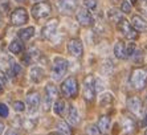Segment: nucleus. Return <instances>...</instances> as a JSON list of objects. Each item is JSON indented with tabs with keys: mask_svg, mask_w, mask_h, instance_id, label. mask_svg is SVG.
Returning a JSON list of instances; mask_svg holds the SVG:
<instances>
[{
	"mask_svg": "<svg viewBox=\"0 0 147 135\" xmlns=\"http://www.w3.org/2000/svg\"><path fill=\"white\" fill-rule=\"evenodd\" d=\"M13 109L16 110V111H19V113L24 111V110H25L24 102H21V101H16V102H13Z\"/></svg>",
	"mask_w": 147,
	"mask_h": 135,
	"instance_id": "32",
	"label": "nucleus"
},
{
	"mask_svg": "<svg viewBox=\"0 0 147 135\" xmlns=\"http://www.w3.org/2000/svg\"><path fill=\"white\" fill-rule=\"evenodd\" d=\"M84 7L86 9L93 11L97 8V0H84Z\"/></svg>",
	"mask_w": 147,
	"mask_h": 135,
	"instance_id": "29",
	"label": "nucleus"
},
{
	"mask_svg": "<svg viewBox=\"0 0 147 135\" xmlns=\"http://www.w3.org/2000/svg\"><path fill=\"white\" fill-rule=\"evenodd\" d=\"M131 25L138 32H146L147 30V20L140 15H134L131 19Z\"/></svg>",
	"mask_w": 147,
	"mask_h": 135,
	"instance_id": "15",
	"label": "nucleus"
},
{
	"mask_svg": "<svg viewBox=\"0 0 147 135\" xmlns=\"http://www.w3.org/2000/svg\"><path fill=\"white\" fill-rule=\"evenodd\" d=\"M0 21H1V15H0Z\"/></svg>",
	"mask_w": 147,
	"mask_h": 135,
	"instance_id": "45",
	"label": "nucleus"
},
{
	"mask_svg": "<svg viewBox=\"0 0 147 135\" xmlns=\"http://www.w3.org/2000/svg\"><path fill=\"white\" fill-rule=\"evenodd\" d=\"M44 76H45V73L40 66H33L31 69V72H29V77H31V80L34 84H38V82L42 81V80H44Z\"/></svg>",
	"mask_w": 147,
	"mask_h": 135,
	"instance_id": "19",
	"label": "nucleus"
},
{
	"mask_svg": "<svg viewBox=\"0 0 147 135\" xmlns=\"http://www.w3.org/2000/svg\"><path fill=\"white\" fill-rule=\"evenodd\" d=\"M52 12V7L49 1H40V3H36L32 7V16L36 19V20H42L45 17H48Z\"/></svg>",
	"mask_w": 147,
	"mask_h": 135,
	"instance_id": "4",
	"label": "nucleus"
},
{
	"mask_svg": "<svg viewBox=\"0 0 147 135\" xmlns=\"http://www.w3.org/2000/svg\"><path fill=\"white\" fill-rule=\"evenodd\" d=\"M127 109L134 115H140V113L143 110V105H142L140 98L137 97V95H131V97L127 98Z\"/></svg>",
	"mask_w": 147,
	"mask_h": 135,
	"instance_id": "12",
	"label": "nucleus"
},
{
	"mask_svg": "<svg viewBox=\"0 0 147 135\" xmlns=\"http://www.w3.org/2000/svg\"><path fill=\"white\" fill-rule=\"evenodd\" d=\"M78 89H80L78 81L73 76L64 80V82L61 84V93L66 98H76L77 94H78Z\"/></svg>",
	"mask_w": 147,
	"mask_h": 135,
	"instance_id": "2",
	"label": "nucleus"
},
{
	"mask_svg": "<svg viewBox=\"0 0 147 135\" xmlns=\"http://www.w3.org/2000/svg\"><path fill=\"white\" fill-rule=\"evenodd\" d=\"M8 49H9L11 53L19 54V53H21V52H23L24 45H23L21 40H12V41H11V44H9V47H8Z\"/></svg>",
	"mask_w": 147,
	"mask_h": 135,
	"instance_id": "23",
	"label": "nucleus"
},
{
	"mask_svg": "<svg viewBox=\"0 0 147 135\" xmlns=\"http://www.w3.org/2000/svg\"><path fill=\"white\" fill-rule=\"evenodd\" d=\"M57 95H58V90H57V88H56V85L49 82V84L45 86V97H44V109L45 110H49V107L53 105V102H55V99L57 98Z\"/></svg>",
	"mask_w": 147,
	"mask_h": 135,
	"instance_id": "6",
	"label": "nucleus"
},
{
	"mask_svg": "<svg viewBox=\"0 0 147 135\" xmlns=\"http://www.w3.org/2000/svg\"><path fill=\"white\" fill-rule=\"evenodd\" d=\"M110 123H111V121H110L109 115H102L97 121V127L99 128V131L102 132V134H106L110 128Z\"/></svg>",
	"mask_w": 147,
	"mask_h": 135,
	"instance_id": "18",
	"label": "nucleus"
},
{
	"mask_svg": "<svg viewBox=\"0 0 147 135\" xmlns=\"http://www.w3.org/2000/svg\"><path fill=\"white\" fill-rule=\"evenodd\" d=\"M68 106V113H66V118H68L69 125L77 126L80 123V114L77 111V109L73 105H66Z\"/></svg>",
	"mask_w": 147,
	"mask_h": 135,
	"instance_id": "16",
	"label": "nucleus"
},
{
	"mask_svg": "<svg viewBox=\"0 0 147 135\" xmlns=\"http://www.w3.org/2000/svg\"><path fill=\"white\" fill-rule=\"evenodd\" d=\"M57 27H58V19H52V20H49L48 23L44 25L42 30H41V37L47 38V40L52 38V36L56 33Z\"/></svg>",
	"mask_w": 147,
	"mask_h": 135,
	"instance_id": "13",
	"label": "nucleus"
},
{
	"mask_svg": "<svg viewBox=\"0 0 147 135\" xmlns=\"http://www.w3.org/2000/svg\"><path fill=\"white\" fill-rule=\"evenodd\" d=\"M68 61L64 57H56L53 60V66H52V78L55 81H60L68 70Z\"/></svg>",
	"mask_w": 147,
	"mask_h": 135,
	"instance_id": "3",
	"label": "nucleus"
},
{
	"mask_svg": "<svg viewBox=\"0 0 147 135\" xmlns=\"http://www.w3.org/2000/svg\"><path fill=\"white\" fill-rule=\"evenodd\" d=\"M130 84L135 90H143L147 86V68H137L131 72Z\"/></svg>",
	"mask_w": 147,
	"mask_h": 135,
	"instance_id": "1",
	"label": "nucleus"
},
{
	"mask_svg": "<svg viewBox=\"0 0 147 135\" xmlns=\"http://www.w3.org/2000/svg\"><path fill=\"white\" fill-rule=\"evenodd\" d=\"M114 54L117 58L119 60H126L127 58V52H126V44L123 41H118L114 45Z\"/></svg>",
	"mask_w": 147,
	"mask_h": 135,
	"instance_id": "17",
	"label": "nucleus"
},
{
	"mask_svg": "<svg viewBox=\"0 0 147 135\" xmlns=\"http://www.w3.org/2000/svg\"><path fill=\"white\" fill-rule=\"evenodd\" d=\"M135 122H134V119L131 118V117H127V115H125L122 118V127H123V131L127 132V134H131V132L135 130Z\"/></svg>",
	"mask_w": 147,
	"mask_h": 135,
	"instance_id": "20",
	"label": "nucleus"
},
{
	"mask_svg": "<svg viewBox=\"0 0 147 135\" xmlns=\"http://www.w3.org/2000/svg\"><path fill=\"white\" fill-rule=\"evenodd\" d=\"M28 21V12L24 8H16V9L11 14V24L12 25H24Z\"/></svg>",
	"mask_w": 147,
	"mask_h": 135,
	"instance_id": "8",
	"label": "nucleus"
},
{
	"mask_svg": "<svg viewBox=\"0 0 147 135\" xmlns=\"http://www.w3.org/2000/svg\"><path fill=\"white\" fill-rule=\"evenodd\" d=\"M121 11H122L123 14H130L131 12V4H130V1H122L121 3Z\"/></svg>",
	"mask_w": 147,
	"mask_h": 135,
	"instance_id": "30",
	"label": "nucleus"
},
{
	"mask_svg": "<svg viewBox=\"0 0 147 135\" xmlns=\"http://www.w3.org/2000/svg\"><path fill=\"white\" fill-rule=\"evenodd\" d=\"M68 52L73 57H81L84 53V45L80 38H72L68 43Z\"/></svg>",
	"mask_w": 147,
	"mask_h": 135,
	"instance_id": "11",
	"label": "nucleus"
},
{
	"mask_svg": "<svg viewBox=\"0 0 147 135\" xmlns=\"http://www.w3.org/2000/svg\"><path fill=\"white\" fill-rule=\"evenodd\" d=\"M134 51H135V45L133 44V43H130V44L126 47V52H127V57H131V54L134 53Z\"/></svg>",
	"mask_w": 147,
	"mask_h": 135,
	"instance_id": "35",
	"label": "nucleus"
},
{
	"mask_svg": "<svg viewBox=\"0 0 147 135\" xmlns=\"http://www.w3.org/2000/svg\"><path fill=\"white\" fill-rule=\"evenodd\" d=\"M57 130L61 135H72V127L66 122H57Z\"/></svg>",
	"mask_w": 147,
	"mask_h": 135,
	"instance_id": "24",
	"label": "nucleus"
},
{
	"mask_svg": "<svg viewBox=\"0 0 147 135\" xmlns=\"http://www.w3.org/2000/svg\"><path fill=\"white\" fill-rule=\"evenodd\" d=\"M77 21H78L80 25L82 27H92L93 24H94V19H93V15L89 9H86V8H82L77 12Z\"/></svg>",
	"mask_w": 147,
	"mask_h": 135,
	"instance_id": "9",
	"label": "nucleus"
},
{
	"mask_svg": "<svg viewBox=\"0 0 147 135\" xmlns=\"http://www.w3.org/2000/svg\"><path fill=\"white\" fill-rule=\"evenodd\" d=\"M137 1H138V0H130V3H131V4H135Z\"/></svg>",
	"mask_w": 147,
	"mask_h": 135,
	"instance_id": "42",
	"label": "nucleus"
},
{
	"mask_svg": "<svg viewBox=\"0 0 147 135\" xmlns=\"http://www.w3.org/2000/svg\"><path fill=\"white\" fill-rule=\"evenodd\" d=\"M86 134L88 135H102V132L99 131V128L97 125H89L86 127Z\"/></svg>",
	"mask_w": 147,
	"mask_h": 135,
	"instance_id": "28",
	"label": "nucleus"
},
{
	"mask_svg": "<svg viewBox=\"0 0 147 135\" xmlns=\"http://www.w3.org/2000/svg\"><path fill=\"white\" fill-rule=\"evenodd\" d=\"M143 125H144V126H147V113H146V115H144V119H143Z\"/></svg>",
	"mask_w": 147,
	"mask_h": 135,
	"instance_id": "39",
	"label": "nucleus"
},
{
	"mask_svg": "<svg viewBox=\"0 0 147 135\" xmlns=\"http://www.w3.org/2000/svg\"><path fill=\"white\" fill-rule=\"evenodd\" d=\"M1 91H3V84L0 82V93H1Z\"/></svg>",
	"mask_w": 147,
	"mask_h": 135,
	"instance_id": "41",
	"label": "nucleus"
},
{
	"mask_svg": "<svg viewBox=\"0 0 147 135\" xmlns=\"http://www.w3.org/2000/svg\"><path fill=\"white\" fill-rule=\"evenodd\" d=\"M5 81H7V77H5V74H4L3 72L0 70V82H1V84H5Z\"/></svg>",
	"mask_w": 147,
	"mask_h": 135,
	"instance_id": "37",
	"label": "nucleus"
},
{
	"mask_svg": "<svg viewBox=\"0 0 147 135\" xmlns=\"http://www.w3.org/2000/svg\"><path fill=\"white\" fill-rule=\"evenodd\" d=\"M107 17H109V20H111V21H119L121 12L118 9H111L107 12Z\"/></svg>",
	"mask_w": 147,
	"mask_h": 135,
	"instance_id": "27",
	"label": "nucleus"
},
{
	"mask_svg": "<svg viewBox=\"0 0 147 135\" xmlns=\"http://www.w3.org/2000/svg\"><path fill=\"white\" fill-rule=\"evenodd\" d=\"M96 86H94V77L88 76L84 81V98L88 102H92L96 97Z\"/></svg>",
	"mask_w": 147,
	"mask_h": 135,
	"instance_id": "7",
	"label": "nucleus"
},
{
	"mask_svg": "<svg viewBox=\"0 0 147 135\" xmlns=\"http://www.w3.org/2000/svg\"><path fill=\"white\" fill-rule=\"evenodd\" d=\"M3 131H4V125L1 123V122H0V135L3 134Z\"/></svg>",
	"mask_w": 147,
	"mask_h": 135,
	"instance_id": "38",
	"label": "nucleus"
},
{
	"mask_svg": "<svg viewBox=\"0 0 147 135\" xmlns=\"http://www.w3.org/2000/svg\"><path fill=\"white\" fill-rule=\"evenodd\" d=\"M8 73H9V76H12V77H16L17 74H20L21 73V66L19 64H16V62H12L11 66H9Z\"/></svg>",
	"mask_w": 147,
	"mask_h": 135,
	"instance_id": "26",
	"label": "nucleus"
},
{
	"mask_svg": "<svg viewBox=\"0 0 147 135\" xmlns=\"http://www.w3.org/2000/svg\"><path fill=\"white\" fill-rule=\"evenodd\" d=\"M23 127H24L25 130H32V128L34 127V122L31 121V119H24V121H23Z\"/></svg>",
	"mask_w": 147,
	"mask_h": 135,
	"instance_id": "34",
	"label": "nucleus"
},
{
	"mask_svg": "<svg viewBox=\"0 0 147 135\" xmlns=\"http://www.w3.org/2000/svg\"><path fill=\"white\" fill-rule=\"evenodd\" d=\"M15 1H17V3H23L24 0H15Z\"/></svg>",
	"mask_w": 147,
	"mask_h": 135,
	"instance_id": "43",
	"label": "nucleus"
},
{
	"mask_svg": "<svg viewBox=\"0 0 147 135\" xmlns=\"http://www.w3.org/2000/svg\"><path fill=\"white\" fill-rule=\"evenodd\" d=\"M27 106H28V111L33 114L38 110L40 106V95L37 91H29L27 94Z\"/></svg>",
	"mask_w": 147,
	"mask_h": 135,
	"instance_id": "10",
	"label": "nucleus"
},
{
	"mask_svg": "<svg viewBox=\"0 0 147 135\" xmlns=\"http://www.w3.org/2000/svg\"><path fill=\"white\" fill-rule=\"evenodd\" d=\"M78 0H58V7L64 14H72L77 8Z\"/></svg>",
	"mask_w": 147,
	"mask_h": 135,
	"instance_id": "14",
	"label": "nucleus"
},
{
	"mask_svg": "<svg viewBox=\"0 0 147 135\" xmlns=\"http://www.w3.org/2000/svg\"><path fill=\"white\" fill-rule=\"evenodd\" d=\"M118 30L129 40H137L138 38V30L134 29V27L129 23V20H126L125 17H121L118 21Z\"/></svg>",
	"mask_w": 147,
	"mask_h": 135,
	"instance_id": "5",
	"label": "nucleus"
},
{
	"mask_svg": "<svg viewBox=\"0 0 147 135\" xmlns=\"http://www.w3.org/2000/svg\"><path fill=\"white\" fill-rule=\"evenodd\" d=\"M8 114H9L8 106L4 105V103H0V117H1V118H7Z\"/></svg>",
	"mask_w": 147,
	"mask_h": 135,
	"instance_id": "31",
	"label": "nucleus"
},
{
	"mask_svg": "<svg viewBox=\"0 0 147 135\" xmlns=\"http://www.w3.org/2000/svg\"><path fill=\"white\" fill-rule=\"evenodd\" d=\"M52 106H53V111H55V114L60 115V117H62L64 113H65V110H66V103H65L64 99H57Z\"/></svg>",
	"mask_w": 147,
	"mask_h": 135,
	"instance_id": "22",
	"label": "nucleus"
},
{
	"mask_svg": "<svg viewBox=\"0 0 147 135\" xmlns=\"http://www.w3.org/2000/svg\"><path fill=\"white\" fill-rule=\"evenodd\" d=\"M144 135H147V130H146V132H144Z\"/></svg>",
	"mask_w": 147,
	"mask_h": 135,
	"instance_id": "44",
	"label": "nucleus"
},
{
	"mask_svg": "<svg viewBox=\"0 0 147 135\" xmlns=\"http://www.w3.org/2000/svg\"><path fill=\"white\" fill-rule=\"evenodd\" d=\"M113 101H114V97L111 93H105V94H102L99 97V103H101V106H109L113 103Z\"/></svg>",
	"mask_w": 147,
	"mask_h": 135,
	"instance_id": "25",
	"label": "nucleus"
},
{
	"mask_svg": "<svg viewBox=\"0 0 147 135\" xmlns=\"http://www.w3.org/2000/svg\"><path fill=\"white\" fill-rule=\"evenodd\" d=\"M131 57L134 58V61H135V62H139V61L143 60V52H140V51H134V53L131 54Z\"/></svg>",
	"mask_w": 147,
	"mask_h": 135,
	"instance_id": "33",
	"label": "nucleus"
},
{
	"mask_svg": "<svg viewBox=\"0 0 147 135\" xmlns=\"http://www.w3.org/2000/svg\"><path fill=\"white\" fill-rule=\"evenodd\" d=\"M34 34V28L33 27H27L24 29H20L19 30V38L21 41H28L29 38L33 37Z\"/></svg>",
	"mask_w": 147,
	"mask_h": 135,
	"instance_id": "21",
	"label": "nucleus"
},
{
	"mask_svg": "<svg viewBox=\"0 0 147 135\" xmlns=\"http://www.w3.org/2000/svg\"><path fill=\"white\" fill-rule=\"evenodd\" d=\"M5 135H20V134H19L15 128H8L7 132H5Z\"/></svg>",
	"mask_w": 147,
	"mask_h": 135,
	"instance_id": "36",
	"label": "nucleus"
},
{
	"mask_svg": "<svg viewBox=\"0 0 147 135\" xmlns=\"http://www.w3.org/2000/svg\"><path fill=\"white\" fill-rule=\"evenodd\" d=\"M48 135H61V134H60V132H49Z\"/></svg>",
	"mask_w": 147,
	"mask_h": 135,
	"instance_id": "40",
	"label": "nucleus"
}]
</instances>
